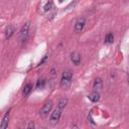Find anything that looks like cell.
I'll use <instances>...</instances> for the list:
<instances>
[{"label": "cell", "mask_w": 129, "mask_h": 129, "mask_svg": "<svg viewBox=\"0 0 129 129\" xmlns=\"http://www.w3.org/2000/svg\"><path fill=\"white\" fill-rule=\"evenodd\" d=\"M29 27H30V23L29 22H26L20 29V32H19V40L23 43L25 42V40L27 39L28 37V34H29Z\"/></svg>", "instance_id": "3957f363"}, {"label": "cell", "mask_w": 129, "mask_h": 129, "mask_svg": "<svg viewBox=\"0 0 129 129\" xmlns=\"http://www.w3.org/2000/svg\"><path fill=\"white\" fill-rule=\"evenodd\" d=\"M44 85H45V80L44 79H40L36 83V88L37 89H42L44 87Z\"/></svg>", "instance_id": "5bb4252c"}, {"label": "cell", "mask_w": 129, "mask_h": 129, "mask_svg": "<svg viewBox=\"0 0 129 129\" xmlns=\"http://www.w3.org/2000/svg\"><path fill=\"white\" fill-rule=\"evenodd\" d=\"M88 98H89V100H90L91 102L96 103V102H98V101L100 100V93H99V92L94 91L93 93H91V94L88 96Z\"/></svg>", "instance_id": "30bf717a"}, {"label": "cell", "mask_w": 129, "mask_h": 129, "mask_svg": "<svg viewBox=\"0 0 129 129\" xmlns=\"http://www.w3.org/2000/svg\"><path fill=\"white\" fill-rule=\"evenodd\" d=\"M47 57H48V54L46 53V54H45V55H44V56L42 57V59H41V60L39 61V63H38V66H41V64H42V63H43V62H44V61L46 60V58H47Z\"/></svg>", "instance_id": "2e32d148"}, {"label": "cell", "mask_w": 129, "mask_h": 129, "mask_svg": "<svg viewBox=\"0 0 129 129\" xmlns=\"http://www.w3.org/2000/svg\"><path fill=\"white\" fill-rule=\"evenodd\" d=\"M68 104V99L67 98H60L57 105H56V108L53 110V112L50 114V118H49V123L51 125H56L59 120H60V117H61V113L64 109V107L67 106Z\"/></svg>", "instance_id": "6da1fadb"}, {"label": "cell", "mask_w": 129, "mask_h": 129, "mask_svg": "<svg viewBox=\"0 0 129 129\" xmlns=\"http://www.w3.org/2000/svg\"><path fill=\"white\" fill-rule=\"evenodd\" d=\"M102 88H103V81H102V79L101 78H96L95 81H94V84H93L94 91L100 93V91L102 90Z\"/></svg>", "instance_id": "8992f818"}, {"label": "cell", "mask_w": 129, "mask_h": 129, "mask_svg": "<svg viewBox=\"0 0 129 129\" xmlns=\"http://www.w3.org/2000/svg\"><path fill=\"white\" fill-rule=\"evenodd\" d=\"M58 1H59V2H62V1H63V0H58Z\"/></svg>", "instance_id": "ac0fdd59"}, {"label": "cell", "mask_w": 129, "mask_h": 129, "mask_svg": "<svg viewBox=\"0 0 129 129\" xmlns=\"http://www.w3.org/2000/svg\"><path fill=\"white\" fill-rule=\"evenodd\" d=\"M78 2H79V0H74L73 2H71V3L68 5V7H67V8H72V7H74Z\"/></svg>", "instance_id": "9a60e30c"}, {"label": "cell", "mask_w": 129, "mask_h": 129, "mask_svg": "<svg viewBox=\"0 0 129 129\" xmlns=\"http://www.w3.org/2000/svg\"><path fill=\"white\" fill-rule=\"evenodd\" d=\"M15 32V28L12 26V25H8L5 29V38L6 39H9Z\"/></svg>", "instance_id": "9c48e42d"}, {"label": "cell", "mask_w": 129, "mask_h": 129, "mask_svg": "<svg viewBox=\"0 0 129 129\" xmlns=\"http://www.w3.org/2000/svg\"><path fill=\"white\" fill-rule=\"evenodd\" d=\"M32 89H33V86H32V84L31 83H28V84H26L25 86H24V88H23V96H28L29 94H30V92L32 91Z\"/></svg>", "instance_id": "8fae6325"}, {"label": "cell", "mask_w": 129, "mask_h": 129, "mask_svg": "<svg viewBox=\"0 0 129 129\" xmlns=\"http://www.w3.org/2000/svg\"><path fill=\"white\" fill-rule=\"evenodd\" d=\"M53 7V2H52V0H48V2L44 5V11L45 12H47V11H49V10H51V8Z\"/></svg>", "instance_id": "4fadbf2b"}, {"label": "cell", "mask_w": 129, "mask_h": 129, "mask_svg": "<svg viewBox=\"0 0 129 129\" xmlns=\"http://www.w3.org/2000/svg\"><path fill=\"white\" fill-rule=\"evenodd\" d=\"M34 126H35V125H34V123H33V122H30V123L27 125V127H26V128H34Z\"/></svg>", "instance_id": "e0dca14e"}, {"label": "cell", "mask_w": 129, "mask_h": 129, "mask_svg": "<svg viewBox=\"0 0 129 129\" xmlns=\"http://www.w3.org/2000/svg\"><path fill=\"white\" fill-rule=\"evenodd\" d=\"M9 115H10V110H8L6 113H5V115H4V117L2 118V121H1V124H0V127L1 128H7V126H8V121H9Z\"/></svg>", "instance_id": "ba28073f"}, {"label": "cell", "mask_w": 129, "mask_h": 129, "mask_svg": "<svg viewBox=\"0 0 129 129\" xmlns=\"http://www.w3.org/2000/svg\"><path fill=\"white\" fill-rule=\"evenodd\" d=\"M71 60L73 61V63L74 64H76V66H78V64H80V62H81V54L79 53V52H73L72 54H71Z\"/></svg>", "instance_id": "52a82bcc"}, {"label": "cell", "mask_w": 129, "mask_h": 129, "mask_svg": "<svg viewBox=\"0 0 129 129\" xmlns=\"http://www.w3.org/2000/svg\"><path fill=\"white\" fill-rule=\"evenodd\" d=\"M85 24H86V19H85L84 17L79 18V19L76 21V23H75V32H76V33L81 32V31L83 30Z\"/></svg>", "instance_id": "5b68a950"}, {"label": "cell", "mask_w": 129, "mask_h": 129, "mask_svg": "<svg viewBox=\"0 0 129 129\" xmlns=\"http://www.w3.org/2000/svg\"><path fill=\"white\" fill-rule=\"evenodd\" d=\"M73 75H74V73L71 70H67V71H64L62 73L61 78H60V81H59V86L62 89H67V88H69L71 86Z\"/></svg>", "instance_id": "7a4b0ae2"}, {"label": "cell", "mask_w": 129, "mask_h": 129, "mask_svg": "<svg viewBox=\"0 0 129 129\" xmlns=\"http://www.w3.org/2000/svg\"><path fill=\"white\" fill-rule=\"evenodd\" d=\"M113 41H114V34L112 32H108L105 36V43L111 44V43H113Z\"/></svg>", "instance_id": "7c38bea8"}, {"label": "cell", "mask_w": 129, "mask_h": 129, "mask_svg": "<svg viewBox=\"0 0 129 129\" xmlns=\"http://www.w3.org/2000/svg\"><path fill=\"white\" fill-rule=\"evenodd\" d=\"M52 106H53V103H52L51 101H47V102L42 106V108H41L40 111H39V115H40V117H41V118H45V117H47L48 114L50 113L51 109H52Z\"/></svg>", "instance_id": "277c9868"}]
</instances>
